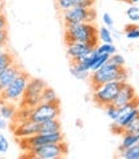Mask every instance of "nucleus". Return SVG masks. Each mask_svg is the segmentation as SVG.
<instances>
[{
    "instance_id": "4",
    "label": "nucleus",
    "mask_w": 139,
    "mask_h": 159,
    "mask_svg": "<svg viewBox=\"0 0 139 159\" xmlns=\"http://www.w3.org/2000/svg\"><path fill=\"white\" fill-rule=\"evenodd\" d=\"M68 148L63 141L59 143H52V144H45L41 146H35L28 149L26 157H31V158H37V159H57V158H62L67 154Z\"/></svg>"
},
{
    "instance_id": "19",
    "label": "nucleus",
    "mask_w": 139,
    "mask_h": 159,
    "mask_svg": "<svg viewBox=\"0 0 139 159\" xmlns=\"http://www.w3.org/2000/svg\"><path fill=\"white\" fill-rule=\"evenodd\" d=\"M13 62H14V57L12 53H9L7 50L0 52V75H2L4 69L11 66Z\"/></svg>"
},
{
    "instance_id": "10",
    "label": "nucleus",
    "mask_w": 139,
    "mask_h": 159,
    "mask_svg": "<svg viewBox=\"0 0 139 159\" xmlns=\"http://www.w3.org/2000/svg\"><path fill=\"white\" fill-rule=\"evenodd\" d=\"M66 46H67V55L70 58V61L72 62H79L84 55H86L89 52L95 49V48H92L88 43H80V41L66 43Z\"/></svg>"
},
{
    "instance_id": "11",
    "label": "nucleus",
    "mask_w": 139,
    "mask_h": 159,
    "mask_svg": "<svg viewBox=\"0 0 139 159\" xmlns=\"http://www.w3.org/2000/svg\"><path fill=\"white\" fill-rule=\"evenodd\" d=\"M37 132H39V123L31 121V119H26L23 122L14 123L13 126V134L17 139L30 137Z\"/></svg>"
},
{
    "instance_id": "8",
    "label": "nucleus",
    "mask_w": 139,
    "mask_h": 159,
    "mask_svg": "<svg viewBox=\"0 0 139 159\" xmlns=\"http://www.w3.org/2000/svg\"><path fill=\"white\" fill-rule=\"evenodd\" d=\"M95 9L94 8H81L75 7L68 11L62 12V21L63 25L71 23H84V22H94L95 21Z\"/></svg>"
},
{
    "instance_id": "25",
    "label": "nucleus",
    "mask_w": 139,
    "mask_h": 159,
    "mask_svg": "<svg viewBox=\"0 0 139 159\" xmlns=\"http://www.w3.org/2000/svg\"><path fill=\"white\" fill-rule=\"evenodd\" d=\"M124 132H130V134L139 132V114H137L132 121L126 125V127L124 128Z\"/></svg>"
},
{
    "instance_id": "23",
    "label": "nucleus",
    "mask_w": 139,
    "mask_h": 159,
    "mask_svg": "<svg viewBox=\"0 0 139 159\" xmlns=\"http://www.w3.org/2000/svg\"><path fill=\"white\" fill-rule=\"evenodd\" d=\"M98 37L102 43H113V36L111 32V28H108L106 26L98 30Z\"/></svg>"
},
{
    "instance_id": "3",
    "label": "nucleus",
    "mask_w": 139,
    "mask_h": 159,
    "mask_svg": "<svg viewBox=\"0 0 139 159\" xmlns=\"http://www.w3.org/2000/svg\"><path fill=\"white\" fill-rule=\"evenodd\" d=\"M28 80H30V76L25 71H22L3 93H0V102L2 103H12L16 105L19 104L22 100V98H23Z\"/></svg>"
},
{
    "instance_id": "26",
    "label": "nucleus",
    "mask_w": 139,
    "mask_h": 159,
    "mask_svg": "<svg viewBox=\"0 0 139 159\" xmlns=\"http://www.w3.org/2000/svg\"><path fill=\"white\" fill-rule=\"evenodd\" d=\"M125 36L129 40H137L139 39V27L135 25H129L125 27Z\"/></svg>"
},
{
    "instance_id": "6",
    "label": "nucleus",
    "mask_w": 139,
    "mask_h": 159,
    "mask_svg": "<svg viewBox=\"0 0 139 159\" xmlns=\"http://www.w3.org/2000/svg\"><path fill=\"white\" fill-rule=\"evenodd\" d=\"M121 85L122 82L120 81H111V82H106L93 87V100L99 107L106 108L107 105L112 104Z\"/></svg>"
},
{
    "instance_id": "30",
    "label": "nucleus",
    "mask_w": 139,
    "mask_h": 159,
    "mask_svg": "<svg viewBox=\"0 0 139 159\" xmlns=\"http://www.w3.org/2000/svg\"><path fill=\"white\" fill-rule=\"evenodd\" d=\"M110 62L116 64V66H118V67H125V58L121 54H117V53L112 54L110 57Z\"/></svg>"
},
{
    "instance_id": "32",
    "label": "nucleus",
    "mask_w": 139,
    "mask_h": 159,
    "mask_svg": "<svg viewBox=\"0 0 139 159\" xmlns=\"http://www.w3.org/2000/svg\"><path fill=\"white\" fill-rule=\"evenodd\" d=\"M9 150V141L4 135H0V154H4Z\"/></svg>"
},
{
    "instance_id": "1",
    "label": "nucleus",
    "mask_w": 139,
    "mask_h": 159,
    "mask_svg": "<svg viewBox=\"0 0 139 159\" xmlns=\"http://www.w3.org/2000/svg\"><path fill=\"white\" fill-rule=\"evenodd\" d=\"M65 41L66 43H71V41L88 43L92 48H97L99 45L98 28L93 22L65 25Z\"/></svg>"
},
{
    "instance_id": "18",
    "label": "nucleus",
    "mask_w": 139,
    "mask_h": 159,
    "mask_svg": "<svg viewBox=\"0 0 139 159\" xmlns=\"http://www.w3.org/2000/svg\"><path fill=\"white\" fill-rule=\"evenodd\" d=\"M98 57V52H97V49H93L92 52H89L86 55H84L80 61H79V63H80L81 66H84L88 71H92V67L94 66L95 63V59Z\"/></svg>"
},
{
    "instance_id": "2",
    "label": "nucleus",
    "mask_w": 139,
    "mask_h": 159,
    "mask_svg": "<svg viewBox=\"0 0 139 159\" xmlns=\"http://www.w3.org/2000/svg\"><path fill=\"white\" fill-rule=\"evenodd\" d=\"M127 78V71L124 67H118L108 61L106 64H103L101 68H98L97 71H93L89 75V81H90L92 89L102 85L106 82L111 81H120V82H126Z\"/></svg>"
},
{
    "instance_id": "13",
    "label": "nucleus",
    "mask_w": 139,
    "mask_h": 159,
    "mask_svg": "<svg viewBox=\"0 0 139 159\" xmlns=\"http://www.w3.org/2000/svg\"><path fill=\"white\" fill-rule=\"evenodd\" d=\"M21 72H22V68L19 67L16 62H13L9 67H7L3 71V73L0 75V93H3L5 89L14 81L16 77Z\"/></svg>"
},
{
    "instance_id": "36",
    "label": "nucleus",
    "mask_w": 139,
    "mask_h": 159,
    "mask_svg": "<svg viewBox=\"0 0 139 159\" xmlns=\"http://www.w3.org/2000/svg\"><path fill=\"white\" fill-rule=\"evenodd\" d=\"M3 8H4V0H0V13H3Z\"/></svg>"
},
{
    "instance_id": "15",
    "label": "nucleus",
    "mask_w": 139,
    "mask_h": 159,
    "mask_svg": "<svg viewBox=\"0 0 139 159\" xmlns=\"http://www.w3.org/2000/svg\"><path fill=\"white\" fill-rule=\"evenodd\" d=\"M61 131V122L58 118L48 119L39 123V132H57Z\"/></svg>"
},
{
    "instance_id": "20",
    "label": "nucleus",
    "mask_w": 139,
    "mask_h": 159,
    "mask_svg": "<svg viewBox=\"0 0 139 159\" xmlns=\"http://www.w3.org/2000/svg\"><path fill=\"white\" fill-rule=\"evenodd\" d=\"M41 102H44V103H59L58 95H57L54 89L48 87V86L44 89L43 93H41Z\"/></svg>"
},
{
    "instance_id": "24",
    "label": "nucleus",
    "mask_w": 139,
    "mask_h": 159,
    "mask_svg": "<svg viewBox=\"0 0 139 159\" xmlns=\"http://www.w3.org/2000/svg\"><path fill=\"white\" fill-rule=\"evenodd\" d=\"M97 52L99 54H108V55H112L116 53V46L113 45V43H102L101 45H98L97 48Z\"/></svg>"
},
{
    "instance_id": "38",
    "label": "nucleus",
    "mask_w": 139,
    "mask_h": 159,
    "mask_svg": "<svg viewBox=\"0 0 139 159\" xmlns=\"http://www.w3.org/2000/svg\"><path fill=\"white\" fill-rule=\"evenodd\" d=\"M122 2H129V0H122Z\"/></svg>"
},
{
    "instance_id": "21",
    "label": "nucleus",
    "mask_w": 139,
    "mask_h": 159,
    "mask_svg": "<svg viewBox=\"0 0 139 159\" xmlns=\"http://www.w3.org/2000/svg\"><path fill=\"white\" fill-rule=\"evenodd\" d=\"M81 2L83 0H55V4H57L58 11L65 12V11H68V9H71V8L80 7Z\"/></svg>"
},
{
    "instance_id": "16",
    "label": "nucleus",
    "mask_w": 139,
    "mask_h": 159,
    "mask_svg": "<svg viewBox=\"0 0 139 159\" xmlns=\"http://www.w3.org/2000/svg\"><path fill=\"white\" fill-rule=\"evenodd\" d=\"M139 141V132L138 134H130V132H124L122 134V140H121V145L118 148L120 152H124L125 149H129L130 146H133L134 144H137Z\"/></svg>"
},
{
    "instance_id": "29",
    "label": "nucleus",
    "mask_w": 139,
    "mask_h": 159,
    "mask_svg": "<svg viewBox=\"0 0 139 159\" xmlns=\"http://www.w3.org/2000/svg\"><path fill=\"white\" fill-rule=\"evenodd\" d=\"M126 16L132 22H139V8L138 7H130L126 11Z\"/></svg>"
},
{
    "instance_id": "27",
    "label": "nucleus",
    "mask_w": 139,
    "mask_h": 159,
    "mask_svg": "<svg viewBox=\"0 0 139 159\" xmlns=\"http://www.w3.org/2000/svg\"><path fill=\"white\" fill-rule=\"evenodd\" d=\"M110 57H111V55H108V54H99V53H98V57H97V59H95V63H94V66L92 67V71H90V72L97 71L98 68H101L103 64H106L108 61H110Z\"/></svg>"
},
{
    "instance_id": "28",
    "label": "nucleus",
    "mask_w": 139,
    "mask_h": 159,
    "mask_svg": "<svg viewBox=\"0 0 139 159\" xmlns=\"http://www.w3.org/2000/svg\"><path fill=\"white\" fill-rule=\"evenodd\" d=\"M104 109H106V114L108 116V118H110L111 121H116L117 117H118V107H115L113 104H110V105H107Z\"/></svg>"
},
{
    "instance_id": "22",
    "label": "nucleus",
    "mask_w": 139,
    "mask_h": 159,
    "mask_svg": "<svg viewBox=\"0 0 139 159\" xmlns=\"http://www.w3.org/2000/svg\"><path fill=\"white\" fill-rule=\"evenodd\" d=\"M121 157L125 159H139V141L129 149H125L124 152H121Z\"/></svg>"
},
{
    "instance_id": "33",
    "label": "nucleus",
    "mask_w": 139,
    "mask_h": 159,
    "mask_svg": "<svg viewBox=\"0 0 139 159\" xmlns=\"http://www.w3.org/2000/svg\"><path fill=\"white\" fill-rule=\"evenodd\" d=\"M8 41V32L7 30H0V52L4 50V48Z\"/></svg>"
},
{
    "instance_id": "37",
    "label": "nucleus",
    "mask_w": 139,
    "mask_h": 159,
    "mask_svg": "<svg viewBox=\"0 0 139 159\" xmlns=\"http://www.w3.org/2000/svg\"><path fill=\"white\" fill-rule=\"evenodd\" d=\"M138 2H139V0H129V3H132V4H135Z\"/></svg>"
},
{
    "instance_id": "5",
    "label": "nucleus",
    "mask_w": 139,
    "mask_h": 159,
    "mask_svg": "<svg viewBox=\"0 0 139 159\" xmlns=\"http://www.w3.org/2000/svg\"><path fill=\"white\" fill-rule=\"evenodd\" d=\"M45 87H46V84L44 80L30 77L23 98H22L21 103H19V107H26V108L32 109L37 104H40L41 103V93Z\"/></svg>"
},
{
    "instance_id": "35",
    "label": "nucleus",
    "mask_w": 139,
    "mask_h": 159,
    "mask_svg": "<svg viewBox=\"0 0 139 159\" xmlns=\"http://www.w3.org/2000/svg\"><path fill=\"white\" fill-rule=\"evenodd\" d=\"M4 128H7V119L0 117V130H4Z\"/></svg>"
},
{
    "instance_id": "17",
    "label": "nucleus",
    "mask_w": 139,
    "mask_h": 159,
    "mask_svg": "<svg viewBox=\"0 0 139 159\" xmlns=\"http://www.w3.org/2000/svg\"><path fill=\"white\" fill-rule=\"evenodd\" d=\"M17 113V107L12 103H3L0 107V117L5 119H13Z\"/></svg>"
},
{
    "instance_id": "9",
    "label": "nucleus",
    "mask_w": 139,
    "mask_h": 159,
    "mask_svg": "<svg viewBox=\"0 0 139 159\" xmlns=\"http://www.w3.org/2000/svg\"><path fill=\"white\" fill-rule=\"evenodd\" d=\"M59 103H44L41 102L40 104H37L35 108L31 109V113H30V118L34 122H44L48 119H53V118H58L59 117Z\"/></svg>"
},
{
    "instance_id": "31",
    "label": "nucleus",
    "mask_w": 139,
    "mask_h": 159,
    "mask_svg": "<svg viewBox=\"0 0 139 159\" xmlns=\"http://www.w3.org/2000/svg\"><path fill=\"white\" fill-rule=\"evenodd\" d=\"M102 21H103V23H104L106 27H108V28H113V26H115V21H113V18L111 17L110 13H103V16H102Z\"/></svg>"
},
{
    "instance_id": "12",
    "label": "nucleus",
    "mask_w": 139,
    "mask_h": 159,
    "mask_svg": "<svg viewBox=\"0 0 139 159\" xmlns=\"http://www.w3.org/2000/svg\"><path fill=\"white\" fill-rule=\"evenodd\" d=\"M137 98V94H135V90L132 85H129L127 82H122L120 90H118L116 98L113 99L112 104L115 107H122V105H126L129 103H132L134 99Z\"/></svg>"
},
{
    "instance_id": "7",
    "label": "nucleus",
    "mask_w": 139,
    "mask_h": 159,
    "mask_svg": "<svg viewBox=\"0 0 139 159\" xmlns=\"http://www.w3.org/2000/svg\"><path fill=\"white\" fill-rule=\"evenodd\" d=\"M19 145L23 150H28L31 148L35 146H41L45 144H52V143H59L65 140V136L62 131H57V132H37L30 137L25 139H18Z\"/></svg>"
},
{
    "instance_id": "14",
    "label": "nucleus",
    "mask_w": 139,
    "mask_h": 159,
    "mask_svg": "<svg viewBox=\"0 0 139 159\" xmlns=\"http://www.w3.org/2000/svg\"><path fill=\"white\" fill-rule=\"evenodd\" d=\"M70 72L77 80H86V78H89V72L90 71H88V69L84 66H81L79 62L70 61Z\"/></svg>"
},
{
    "instance_id": "34",
    "label": "nucleus",
    "mask_w": 139,
    "mask_h": 159,
    "mask_svg": "<svg viewBox=\"0 0 139 159\" xmlns=\"http://www.w3.org/2000/svg\"><path fill=\"white\" fill-rule=\"evenodd\" d=\"M7 18L3 13H0V30H7Z\"/></svg>"
}]
</instances>
